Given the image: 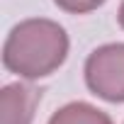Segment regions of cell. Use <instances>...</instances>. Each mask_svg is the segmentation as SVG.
Wrapping results in <instances>:
<instances>
[{"instance_id": "1", "label": "cell", "mask_w": 124, "mask_h": 124, "mask_svg": "<svg viewBox=\"0 0 124 124\" xmlns=\"http://www.w3.org/2000/svg\"><path fill=\"white\" fill-rule=\"evenodd\" d=\"M68 46V34L58 22L29 17L10 29L3 44V63L10 73L24 80H39L63 66Z\"/></svg>"}, {"instance_id": "2", "label": "cell", "mask_w": 124, "mask_h": 124, "mask_svg": "<svg viewBox=\"0 0 124 124\" xmlns=\"http://www.w3.org/2000/svg\"><path fill=\"white\" fill-rule=\"evenodd\" d=\"M85 85L105 102H124V41L93 49L83 66Z\"/></svg>"}, {"instance_id": "3", "label": "cell", "mask_w": 124, "mask_h": 124, "mask_svg": "<svg viewBox=\"0 0 124 124\" xmlns=\"http://www.w3.org/2000/svg\"><path fill=\"white\" fill-rule=\"evenodd\" d=\"M41 93L24 83H10L0 93V124H32Z\"/></svg>"}, {"instance_id": "4", "label": "cell", "mask_w": 124, "mask_h": 124, "mask_svg": "<svg viewBox=\"0 0 124 124\" xmlns=\"http://www.w3.org/2000/svg\"><path fill=\"white\" fill-rule=\"evenodd\" d=\"M46 124H112L109 114L90 102H68L58 107Z\"/></svg>"}, {"instance_id": "5", "label": "cell", "mask_w": 124, "mask_h": 124, "mask_svg": "<svg viewBox=\"0 0 124 124\" xmlns=\"http://www.w3.org/2000/svg\"><path fill=\"white\" fill-rule=\"evenodd\" d=\"M58 10L71 12V15H88L97 8H102L107 0H54Z\"/></svg>"}, {"instance_id": "6", "label": "cell", "mask_w": 124, "mask_h": 124, "mask_svg": "<svg viewBox=\"0 0 124 124\" xmlns=\"http://www.w3.org/2000/svg\"><path fill=\"white\" fill-rule=\"evenodd\" d=\"M117 22H119V27L124 29V0H122V5H119V10H117Z\"/></svg>"}]
</instances>
